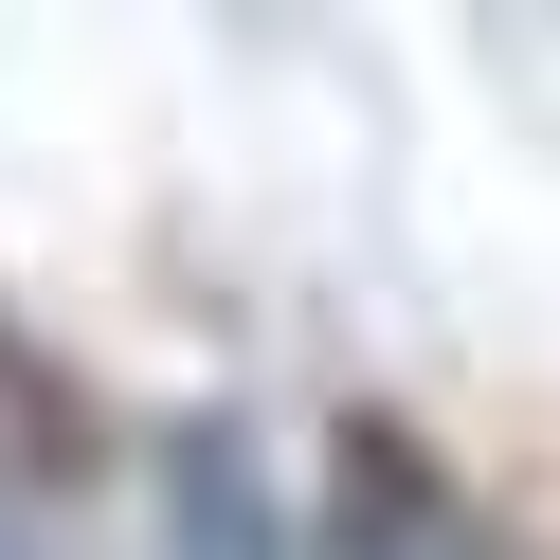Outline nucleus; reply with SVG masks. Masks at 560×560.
Segmentation results:
<instances>
[{
  "label": "nucleus",
  "mask_w": 560,
  "mask_h": 560,
  "mask_svg": "<svg viewBox=\"0 0 560 560\" xmlns=\"http://www.w3.org/2000/svg\"><path fill=\"white\" fill-rule=\"evenodd\" d=\"M326 560H506V524L398 434V416H343V470H326Z\"/></svg>",
  "instance_id": "f257e3e1"
},
{
  "label": "nucleus",
  "mask_w": 560,
  "mask_h": 560,
  "mask_svg": "<svg viewBox=\"0 0 560 560\" xmlns=\"http://www.w3.org/2000/svg\"><path fill=\"white\" fill-rule=\"evenodd\" d=\"M163 560H290V506H271V470H254L235 416H199L163 452Z\"/></svg>",
  "instance_id": "f03ea898"
},
{
  "label": "nucleus",
  "mask_w": 560,
  "mask_h": 560,
  "mask_svg": "<svg viewBox=\"0 0 560 560\" xmlns=\"http://www.w3.org/2000/svg\"><path fill=\"white\" fill-rule=\"evenodd\" d=\"M0 560H37V524H19V488H0Z\"/></svg>",
  "instance_id": "7ed1b4c3"
}]
</instances>
